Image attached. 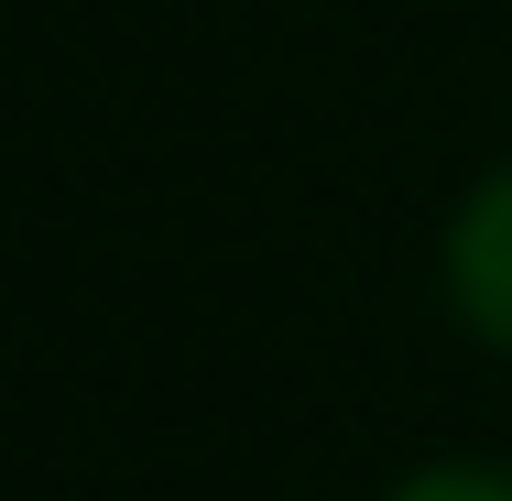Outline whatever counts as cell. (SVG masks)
<instances>
[{"instance_id":"1","label":"cell","mask_w":512,"mask_h":501,"mask_svg":"<svg viewBox=\"0 0 512 501\" xmlns=\"http://www.w3.org/2000/svg\"><path fill=\"white\" fill-rule=\"evenodd\" d=\"M447 284H458V305L512 349V175H491V186L469 197V218L447 229Z\"/></svg>"},{"instance_id":"2","label":"cell","mask_w":512,"mask_h":501,"mask_svg":"<svg viewBox=\"0 0 512 501\" xmlns=\"http://www.w3.org/2000/svg\"><path fill=\"white\" fill-rule=\"evenodd\" d=\"M404 501H512V480H480V469H425Z\"/></svg>"}]
</instances>
